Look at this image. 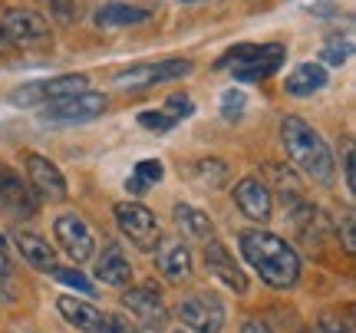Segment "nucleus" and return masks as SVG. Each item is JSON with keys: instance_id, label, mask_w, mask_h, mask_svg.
I'll use <instances>...</instances> for the list:
<instances>
[{"instance_id": "f257e3e1", "label": "nucleus", "mask_w": 356, "mask_h": 333, "mask_svg": "<svg viewBox=\"0 0 356 333\" xmlns=\"http://www.w3.org/2000/svg\"><path fill=\"white\" fill-rule=\"evenodd\" d=\"M238 247H241L244 261L261 274V281L277 287V291H291L300 281V257L291 244L274 231L248 228L238 234Z\"/></svg>"}, {"instance_id": "f03ea898", "label": "nucleus", "mask_w": 356, "mask_h": 333, "mask_svg": "<svg viewBox=\"0 0 356 333\" xmlns=\"http://www.w3.org/2000/svg\"><path fill=\"white\" fill-rule=\"evenodd\" d=\"M280 142H284V152L291 159V165L300 175H307L310 181H317L323 188H330L333 175H337V159H333L327 139L307 119L284 115L280 119Z\"/></svg>"}, {"instance_id": "7ed1b4c3", "label": "nucleus", "mask_w": 356, "mask_h": 333, "mask_svg": "<svg viewBox=\"0 0 356 333\" xmlns=\"http://www.w3.org/2000/svg\"><path fill=\"white\" fill-rule=\"evenodd\" d=\"M284 47L280 43H238L231 47L215 66H231V73L238 83H261V79L274 76L284 63Z\"/></svg>"}, {"instance_id": "20e7f679", "label": "nucleus", "mask_w": 356, "mask_h": 333, "mask_svg": "<svg viewBox=\"0 0 356 333\" xmlns=\"http://www.w3.org/2000/svg\"><path fill=\"white\" fill-rule=\"evenodd\" d=\"M122 307L129 310V317H122L129 333H162L165 330L168 307L152 284H145V287H129L126 294H122Z\"/></svg>"}, {"instance_id": "39448f33", "label": "nucleus", "mask_w": 356, "mask_h": 333, "mask_svg": "<svg viewBox=\"0 0 356 333\" xmlns=\"http://www.w3.org/2000/svg\"><path fill=\"white\" fill-rule=\"evenodd\" d=\"M3 37L10 50H37L50 43V20L30 7H7L3 10Z\"/></svg>"}, {"instance_id": "423d86ee", "label": "nucleus", "mask_w": 356, "mask_h": 333, "mask_svg": "<svg viewBox=\"0 0 356 333\" xmlns=\"http://www.w3.org/2000/svg\"><path fill=\"white\" fill-rule=\"evenodd\" d=\"M89 90V76L86 73H66V76H53V79H37V83H26V86H17L10 92L13 106H47L56 103V99H70V96H79V92Z\"/></svg>"}, {"instance_id": "0eeeda50", "label": "nucleus", "mask_w": 356, "mask_h": 333, "mask_svg": "<svg viewBox=\"0 0 356 333\" xmlns=\"http://www.w3.org/2000/svg\"><path fill=\"white\" fill-rule=\"evenodd\" d=\"M181 327H188L195 333H221L228 310L221 304V297L215 291H195L175 307Z\"/></svg>"}, {"instance_id": "6e6552de", "label": "nucleus", "mask_w": 356, "mask_h": 333, "mask_svg": "<svg viewBox=\"0 0 356 333\" xmlns=\"http://www.w3.org/2000/svg\"><path fill=\"white\" fill-rule=\"evenodd\" d=\"M115 225H119V231L129 238V244H132L136 251H145V254L155 251V244L162 238L159 218H155L142 202H119V205H115Z\"/></svg>"}, {"instance_id": "1a4fd4ad", "label": "nucleus", "mask_w": 356, "mask_h": 333, "mask_svg": "<svg viewBox=\"0 0 356 333\" xmlns=\"http://www.w3.org/2000/svg\"><path fill=\"white\" fill-rule=\"evenodd\" d=\"M195 63L191 60H181V56H172V60H159V63H136L115 73V83L126 86V90H145V86H162V83H175V79L191 76Z\"/></svg>"}, {"instance_id": "9d476101", "label": "nucleus", "mask_w": 356, "mask_h": 333, "mask_svg": "<svg viewBox=\"0 0 356 333\" xmlns=\"http://www.w3.org/2000/svg\"><path fill=\"white\" fill-rule=\"evenodd\" d=\"M53 238L60 241V247L66 251V257L73 261V264H86L92 251H96V234L92 228L86 225L83 215L76 211H63V215H56L53 221Z\"/></svg>"}, {"instance_id": "9b49d317", "label": "nucleus", "mask_w": 356, "mask_h": 333, "mask_svg": "<svg viewBox=\"0 0 356 333\" xmlns=\"http://www.w3.org/2000/svg\"><path fill=\"white\" fill-rule=\"evenodd\" d=\"M24 168H26V185L33 188L40 202H66L70 185H66L63 172L53 165L47 155L40 152H26L24 155Z\"/></svg>"}, {"instance_id": "f8f14e48", "label": "nucleus", "mask_w": 356, "mask_h": 333, "mask_svg": "<svg viewBox=\"0 0 356 333\" xmlns=\"http://www.w3.org/2000/svg\"><path fill=\"white\" fill-rule=\"evenodd\" d=\"M0 208L13 218H33L40 208V198L33 195V188L10 165H0Z\"/></svg>"}, {"instance_id": "ddd939ff", "label": "nucleus", "mask_w": 356, "mask_h": 333, "mask_svg": "<svg viewBox=\"0 0 356 333\" xmlns=\"http://www.w3.org/2000/svg\"><path fill=\"white\" fill-rule=\"evenodd\" d=\"M109 99L102 92H79V96H70V99H56V103H47L43 109V119L50 122H86V119H96V115L106 113Z\"/></svg>"}, {"instance_id": "4468645a", "label": "nucleus", "mask_w": 356, "mask_h": 333, "mask_svg": "<svg viewBox=\"0 0 356 333\" xmlns=\"http://www.w3.org/2000/svg\"><path fill=\"white\" fill-rule=\"evenodd\" d=\"M204 268H208V274L211 277H218V281L225 284L228 291H234L238 297L248 294V274L241 270V264H234V257H231V251L225 247V241H218V238H211V241L204 244Z\"/></svg>"}, {"instance_id": "2eb2a0df", "label": "nucleus", "mask_w": 356, "mask_h": 333, "mask_svg": "<svg viewBox=\"0 0 356 333\" xmlns=\"http://www.w3.org/2000/svg\"><path fill=\"white\" fill-rule=\"evenodd\" d=\"M234 202H238L244 218L257 221V225L270 221V215H274V195L267 188V181L254 179V175H248L234 185Z\"/></svg>"}, {"instance_id": "dca6fc26", "label": "nucleus", "mask_w": 356, "mask_h": 333, "mask_svg": "<svg viewBox=\"0 0 356 333\" xmlns=\"http://www.w3.org/2000/svg\"><path fill=\"white\" fill-rule=\"evenodd\" d=\"M155 268L168 284L191 281V251L181 244V238H159L155 244Z\"/></svg>"}, {"instance_id": "f3484780", "label": "nucleus", "mask_w": 356, "mask_h": 333, "mask_svg": "<svg viewBox=\"0 0 356 333\" xmlns=\"http://www.w3.org/2000/svg\"><path fill=\"white\" fill-rule=\"evenodd\" d=\"M185 179H188L191 185H198V188L218 192V188H225L231 181V168H228V162L218 159V155H202V159H195V162L185 165Z\"/></svg>"}, {"instance_id": "a211bd4d", "label": "nucleus", "mask_w": 356, "mask_h": 333, "mask_svg": "<svg viewBox=\"0 0 356 333\" xmlns=\"http://www.w3.org/2000/svg\"><path fill=\"white\" fill-rule=\"evenodd\" d=\"M56 310L63 314V320L70 323V327H76V330H83V333H96L99 323L106 320V314H102L99 307H92L89 300H79V297H70V294H63L56 300Z\"/></svg>"}, {"instance_id": "6ab92c4d", "label": "nucleus", "mask_w": 356, "mask_h": 333, "mask_svg": "<svg viewBox=\"0 0 356 333\" xmlns=\"http://www.w3.org/2000/svg\"><path fill=\"white\" fill-rule=\"evenodd\" d=\"M149 17H152V13L145 10V7H136V3H129V0H113V3H106V7L96 10V26H102V30L139 26V24H149Z\"/></svg>"}, {"instance_id": "aec40b11", "label": "nucleus", "mask_w": 356, "mask_h": 333, "mask_svg": "<svg viewBox=\"0 0 356 333\" xmlns=\"http://www.w3.org/2000/svg\"><path fill=\"white\" fill-rule=\"evenodd\" d=\"M96 277H99L102 284H109V287H129V281H132V264H129V257L122 254L119 244H106V247H102L99 261H96Z\"/></svg>"}, {"instance_id": "412c9836", "label": "nucleus", "mask_w": 356, "mask_h": 333, "mask_svg": "<svg viewBox=\"0 0 356 333\" xmlns=\"http://www.w3.org/2000/svg\"><path fill=\"white\" fill-rule=\"evenodd\" d=\"M13 241H17V251L24 254V261L30 264V268L43 270V274H50V270L56 268V254H53L50 241L40 238L37 231H17Z\"/></svg>"}, {"instance_id": "4be33fe9", "label": "nucleus", "mask_w": 356, "mask_h": 333, "mask_svg": "<svg viewBox=\"0 0 356 333\" xmlns=\"http://www.w3.org/2000/svg\"><path fill=\"white\" fill-rule=\"evenodd\" d=\"M327 83H330V73L320 63H300V66H293V73L284 79V90L291 92V96H297V99H307V96L323 90Z\"/></svg>"}, {"instance_id": "5701e85b", "label": "nucleus", "mask_w": 356, "mask_h": 333, "mask_svg": "<svg viewBox=\"0 0 356 333\" xmlns=\"http://www.w3.org/2000/svg\"><path fill=\"white\" fill-rule=\"evenodd\" d=\"M175 225L178 231L185 234V238H191V241H202L208 244L211 238H215V225H211V218L204 215L202 208H195V205H185V202H178L175 205Z\"/></svg>"}, {"instance_id": "b1692460", "label": "nucleus", "mask_w": 356, "mask_h": 333, "mask_svg": "<svg viewBox=\"0 0 356 333\" xmlns=\"http://www.w3.org/2000/svg\"><path fill=\"white\" fill-rule=\"evenodd\" d=\"M50 274H53V277H56L60 284L73 287L76 294H86V297H96V294H99V291L92 287V281H89L86 274H83V270H76V268H53Z\"/></svg>"}, {"instance_id": "393cba45", "label": "nucleus", "mask_w": 356, "mask_h": 333, "mask_svg": "<svg viewBox=\"0 0 356 333\" xmlns=\"http://www.w3.org/2000/svg\"><path fill=\"white\" fill-rule=\"evenodd\" d=\"M40 3L47 7V13H50L53 24H60V26L73 24V20L79 17V3H76V0H40Z\"/></svg>"}, {"instance_id": "a878e982", "label": "nucleus", "mask_w": 356, "mask_h": 333, "mask_svg": "<svg viewBox=\"0 0 356 333\" xmlns=\"http://www.w3.org/2000/svg\"><path fill=\"white\" fill-rule=\"evenodd\" d=\"M139 126L142 129H152V132H159V136H165V132H172V129L178 126V122L168 113L155 109V113H139Z\"/></svg>"}, {"instance_id": "bb28decb", "label": "nucleus", "mask_w": 356, "mask_h": 333, "mask_svg": "<svg viewBox=\"0 0 356 333\" xmlns=\"http://www.w3.org/2000/svg\"><path fill=\"white\" fill-rule=\"evenodd\" d=\"M317 333H353V317H340V314H320Z\"/></svg>"}, {"instance_id": "cd10ccee", "label": "nucleus", "mask_w": 356, "mask_h": 333, "mask_svg": "<svg viewBox=\"0 0 356 333\" xmlns=\"http://www.w3.org/2000/svg\"><path fill=\"white\" fill-rule=\"evenodd\" d=\"M165 113L178 122V119H188L195 113V103H191V96H185V92H172L165 99Z\"/></svg>"}, {"instance_id": "c85d7f7f", "label": "nucleus", "mask_w": 356, "mask_h": 333, "mask_svg": "<svg viewBox=\"0 0 356 333\" xmlns=\"http://www.w3.org/2000/svg\"><path fill=\"white\" fill-rule=\"evenodd\" d=\"M221 115H225L228 122L241 119V115H244V92H238V90L225 92V96H221Z\"/></svg>"}, {"instance_id": "c756f323", "label": "nucleus", "mask_w": 356, "mask_h": 333, "mask_svg": "<svg viewBox=\"0 0 356 333\" xmlns=\"http://www.w3.org/2000/svg\"><path fill=\"white\" fill-rule=\"evenodd\" d=\"M162 175H165V165H162L159 159H145V162H139V165H136V179H142L145 185L162 181Z\"/></svg>"}, {"instance_id": "7c9ffc66", "label": "nucleus", "mask_w": 356, "mask_h": 333, "mask_svg": "<svg viewBox=\"0 0 356 333\" xmlns=\"http://www.w3.org/2000/svg\"><path fill=\"white\" fill-rule=\"evenodd\" d=\"M346 60H350V43H327L323 50H320V66L330 63V66H343Z\"/></svg>"}, {"instance_id": "2f4dec72", "label": "nucleus", "mask_w": 356, "mask_h": 333, "mask_svg": "<svg viewBox=\"0 0 356 333\" xmlns=\"http://www.w3.org/2000/svg\"><path fill=\"white\" fill-rule=\"evenodd\" d=\"M340 225V238H343V251L353 254L356 251V231H353V211H343V218H337Z\"/></svg>"}, {"instance_id": "473e14b6", "label": "nucleus", "mask_w": 356, "mask_h": 333, "mask_svg": "<svg viewBox=\"0 0 356 333\" xmlns=\"http://www.w3.org/2000/svg\"><path fill=\"white\" fill-rule=\"evenodd\" d=\"M343 172H346V192H356V155H353V142H346V155H343Z\"/></svg>"}, {"instance_id": "72a5a7b5", "label": "nucleus", "mask_w": 356, "mask_h": 333, "mask_svg": "<svg viewBox=\"0 0 356 333\" xmlns=\"http://www.w3.org/2000/svg\"><path fill=\"white\" fill-rule=\"evenodd\" d=\"M96 333H129V327L122 323V317H119V314H109V317L99 323V330H96Z\"/></svg>"}, {"instance_id": "f704fd0d", "label": "nucleus", "mask_w": 356, "mask_h": 333, "mask_svg": "<svg viewBox=\"0 0 356 333\" xmlns=\"http://www.w3.org/2000/svg\"><path fill=\"white\" fill-rule=\"evenodd\" d=\"M241 333H274V330H270L267 320H261V317H248V320L241 323Z\"/></svg>"}, {"instance_id": "c9c22d12", "label": "nucleus", "mask_w": 356, "mask_h": 333, "mask_svg": "<svg viewBox=\"0 0 356 333\" xmlns=\"http://www.w3.org/2000/svg\"><path fill=\"white\" fill-rule=\"evenodd\" d=\"M145 188H149V185H145L142 179H136V175H132V179H126V192H132V195H145Z\"/></svg>"}, {"instance_id": "e433bc0d", "label": "nucleus", "mask_w": 356, "mask_h": 333, "mask_svg": "<svg viewBox=\"0 0 356 333\" xmlns=\"http://www.w3.org/2000/svg\"><path fill=\"white\" fill-rule=\"evenodd\" d=\"M10 257H7V251H3V241H0V277H10Z\"/></svg>"}, {"instance_id": "4c0bfd02", "label": "nucleus", "mask_w": 356, "mask_h": 333, "mask_svg": "<svg viewBox=\"0 0 356 333\" xmlns=\"http://www.w3.org/2000/svg\"><path fill=\"white\" fill-rule=\"evenodd\" d=\"M10 47H7V37H3V7H0V53H7Z\"/></svg>"}, {"instance_id": "58836bf2", "label": "nucleus", "mask_w": 356, "mask_h": 333, "mask_svg": "<svg viewBox=\"0 0 356 333\" xmlns=\"http://www.w3.org/2000/svg\"><path fill=\"white\" fill-rule=\"evenodd\" d=\"M181 3H198V0H181Z\"/></svg>"}, {"instance_id": "ea45409f", "label": "nucleus", "mask_w": 356, "mask_h": 333, "mask_svg": "<svg viewBox=\"0 0 356 333\" xmlns=\"http://www.w3.org/2000/svg\"><path fill=\"white\" fill-rule=\"evenodd\" d=\"M300 333H314V330H300Z\"/></svg>"}, {"instance_id": "a19ab883", "label": "nucleus", "mask_w": 356, "mask_h": 333, "mask_svg": "<svg viewBox=\"0 0 356 333\" xmlns=\"http://www.w3.org/2000/svg\"><path fill=\"white\" fill-rule=\"evenodd\" d=\"M175 333H185V330H175Z\"/></svg>"}, {"instance_id": "79ce46f5", "label": "nucleus", "mask_w": 356, "mask_h": 333, "mask_svg": "<svg viewBox=\"0 0 356 333\" xmlns=\"http://www.w3.org/2000/svg\"><path fill=\"white\" fill-rule=\"evenodd\" d=\"M17 333H20V330H17ZM24 333H26V330H24Z\"/></svg>"}, {"instance_id": "37998d69", "label": "nucleus", "mask_w": 356, "mask_h": 333, "mask_svg": "<svg viewBox=\"0 0 356 333\" xmlns=\"http://www.w3.org/2000/svg\"><path fill=\"white\" fill-rule=\"evenodd\" d=\"M0 241H3V238H0Z\"/></svg>"}]
</instances>
